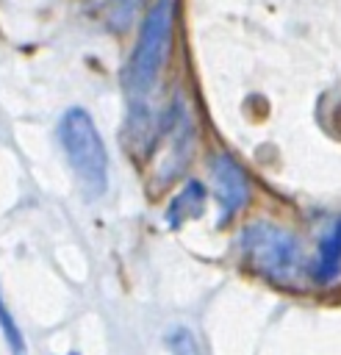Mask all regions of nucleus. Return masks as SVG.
<instances>
[{
  "label": "nucleus",
  "instance_id": "nucleus-1",
  "mask_svg": "<svg viewBox=\"0 0 341 355\" xmlns=\"http://www.w3.org/2000/svg\"><path fill=\"white\" fill-rule=\"evenodd\" d=\"M238 252L244 263L274 286H299L305 277V250L299 239L277 222L255 219L238 233Z\"/></svg>",
  "mask_w": 341,
  "mask_h": 355
},
{
  "label": "nucleus",
  "instance_id": "nucleus-2",
  "mask_svg": "<svg viewBox=\"0 0 341 355\" xmlns=\"http://www.w3.org/2000/svg\"><path fill=\"white\" fill-rule=\"evenodd\" d=\"M58 144L86 197H100L108 189V150L91 119L80 105L67 108L58 122Z\"/></svg>",
  "mask_w": 341,
  "mask_h": 355
},
{
  "label": "nucleus",
  "instance_id": "nucleus-3",
  "mask_svg": "<svg viewBox=\"0 0 341 355\" xmlns=\"http://www.w3.org/2000/svg\"><path fill=\"white\" fill-rule=\"evenodd\" d=\"M172 25H175V0H152L147 8L133 53L125 67V89L133 100L147 97L155 86L166 55L172 50Z\"/></svg>",
  "mask_w": 341,
  "mask_h": 355
},
{
  "label": "nucleus",
  "instance_id": "nucleus-4",
  "mask_svg": "<svg viewBox=\"0 0 341 355\" xmlns=\"http://www.w3.org/2000/svg\"><path fill=\"white\" fill-rule=\"evenodd\" d=\"M158 144H164V155H161V183H169L172 178H177L194 150V128L191 119L186 114V105L177 100L166 114H164V128H161V139Z\"/></svg>",
  "mask_w": 341,
  "mask_h": 355
},
{
  "label": "nucleus",
  "instance_id": "nucleus-5",
  "mask_svg": "<svg viewBox=\"0 0 341 355\" xmlns=\"http://www.w3.org/2000/svg\"><path fill=\"white\" fill-rule=\"evenodd\" d=\"M211 186H213V197L219 202L222 222L233 219L250 200V178L238 166V161L227 153H216L211 158Z\"/></svg>",
  "mask_w": 341,
  "mask_h": 355
},
{
  "label": "nucleus",
  "instance_id": "nucleus-6",
  "mask_svg": "<svg viewBox=\"0 0 341 355\" xmlns=\"http://www.w3.org/2000/svg\"><path fill=\"white\" fill-rule=\"evenodd\" d=\"M341 275V216H335L327 230L319 236V247H316V266H313V277L322 286L335 283Z\"/></svg>",
  "mask_w": 341,
  "mask_h": 355
},
{
  "label": "nucleus",
  "instance_id": "nucleus-7",
  "mask_svg": "<svg viewBox=\"0 0 341 355\" xmlns=\"http://www.w3.org/2000/svg\"><path fill=\"white\" fill-rule=\"evenodd\" d=\"M205 208V186L200 180H189L166 205V222L169 227H183L186 222L197 219Z\"/></svg>",
  "mask_w": 341,
  "mask_h": 355
},
{
  "label": "nucleus",
  "instance_id": "nucleus-8",
  "mask_svg": "<svg viewBox=\"0 0 341 355\" xmlns=\"http://www.w3.org/2000/svg\"><path fill=\"white\" fill-rule=\"evenodd\" d=\"M139 6H141V0H100V8H97V11H100L103 22H105L111 31L122 33V31L130 28V22H133Z\"/></svg>",
  "mask_w": 341,
  "mask_h": 355
},
{
  "label": "nucleus",
  "instance_id": "nucleus-9",
  "mask_svg": "<svg viewBox=\"0 0 341 355\" xmlns=\"http://www.w3.org/2000/svg\"><path fill=\"white\" fill-rule=\"evenodd\" d=\"M0 336H3V341H6V347H8L11 355H28L25 336H22V330H19V324H17L14 313H11V308L6 305L3 291H0Z\"/></svg>",
  "mask_w": 341,
  "mask_h": 355
},
{
  "label": "nucleus",
  "instance_id": "nucleus-10",
  "mask_svg": "<svg viewBox=\"0 0 341 355\" xmlns=\"http://www.w3.org/2000/svg\"><path fill=\"white\" fill-rule=\"evenodd\" d=\"M166 349H169L172 355H202L200 338H197L194 330L186 327V324H175V327L166 333Z\"/></svg>",
  "mask_w": 341,
  "mask_h": 355
},
{
  "label": "nucleus",
  "instance_id": "nucleus-11",
  "mask_svg": "<svg viewBox=\"0 0 341 355\" xmlns=\"http://www.w3.org/2000/svg\"><path fill=\"white\" fill-rule=\"evenodd\" d=\"M69 355H75V352H69Z\"/></svg>",
  "mask_w": 341,
  "mask_h": 355
}]
</instances>
